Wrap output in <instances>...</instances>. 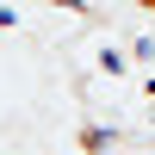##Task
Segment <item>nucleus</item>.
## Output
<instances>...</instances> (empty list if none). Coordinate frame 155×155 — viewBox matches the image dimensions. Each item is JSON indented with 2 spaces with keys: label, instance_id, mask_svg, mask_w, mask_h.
Here are the masks:
<instances>
[{
  "label": "nucleus",
  "instance_id": "nucleus-1",
  "mask_svg": "<svg viewBox=\"0 0 155 155\" xmlns=\"http://www.w3.org/2000/svg\"><path fill=\"white\" fill-rule=\"evenodd\" d=\"M137 6H149V12H155V0H137Z\"/></svg>",
  "mask_w": 155,
  "mask_h": 155
}]
</instances>
